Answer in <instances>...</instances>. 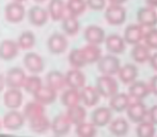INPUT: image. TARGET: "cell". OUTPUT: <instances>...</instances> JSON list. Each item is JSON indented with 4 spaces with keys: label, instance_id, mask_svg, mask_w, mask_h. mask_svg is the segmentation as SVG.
<instances>
[{
    "label": "cell",
    "instance_id": "16",
    "mask_svg": "<svg viewBox=\"0 0 157 137\" xmlns=\"http://www.w3.org/2000/svg\"><path fill=\"white\" fill-rule=\"evenodd\" d=\"M48 12L40 5H34L28 11V19L31 25L35 27H42L48 20Z\"/></svg>",
    "mask_w": 157,
    "mask_h": 137
},
{
    "label": "cell",
    "instance_id": "5",
    "mask_svg": "<svg viewBox=\"0 0 157 137\" xmlns=\"http://www.w3.org/2000/svg\"><path fill=\"white\" fill-rule=\"evenodd\" d=\"M4 14H6V20L10 21V23H21L25 18V15H26L25 6L21 2L13 1L6 6Z\"/></svg>",
    "mask_w": 157,
    "mask_h": 137
},
{
    "label": "cell",
    "instance_id": "49",
    "mask_svg": "<svg viewBox=\"0 0 157 137\" xmlns=\"http://www.w3.org/2000/svg\"><path fill=\"white\" fill-rule=\"evenodd\" d=\"M35 2H37V3H42V2H44V1H46V0H34Z\"/></svg>",
    "mask_w": 157,
    "mask_h": 137
},
{
    "label": "cell",
    "instance_id": "50",
    "mask_svg": "<svg viewBox=\"0 0 157 137\" xmlns=\"http://www.w3.org/2000/svg\"><path fill=\"white\" fill-rule=\"evenodd\" d=\"M14 1H16V2H21H21L26 1V0H14Z\"/></svg>",
    "mask_w": 157,
    "mask_h": 137
},
{
    "label": "cell",
    "instance_id": "10",
    "mask_svg": "<svg viewBox=\"0 0 157 137\" xmlns=\"http://www.w3.org/2000/svg\"><path fill=\"white\" fill-rule=\"evenodd\" d=\"M137 19L141 27L153 28L157 25V12L153 8L144 6L138 11Z\"/></svg>",
    "mask_w": 157,
    "mask_h": 137
},
{
    "label": "cell",
    "instance_id": "30",
    "mask_svg": "<svg viewBox=\"0 0 157 137\" xmlns=\"http://www.w3.org/2000/svg\"><path fill=\"white\" fill-rule=\"evenodd\" d=\"M64 11H65V4L63 0H50L49 1L47 12L52 20H61L64 17Z\"/></svg>",
    "mask_w": 157,
    "mask_h": 137
},
{
    "label": "cell",
    "instance_id": "32",
    "mask_svg": "<svg viewBox=\"0 0 157 137\" xmlns=\"http://www.w3.org/2000/svg\"><path fill=\"white\" fill-rule=\"evenodd\" d=\"M109 123V130L113 135L122 137L128 133L129 124L124 118H117L114 120H111Z\"/></svg>",
    "mask_w": 157,
    "mask_h": 137
},
{
    "label": "cell",
    "instance_id": "11",
    "mask_svg": "<svg viewBox=\"0 0 157 137\" xmlns=\"http://www.w3.org/2000/svg\"><path fill=\"white\" fill-rule=\"evenodd\" d=\"M72 123L68 120L67 116L63 114L58 115L57 117H55V119L52 120V122L50 123V128H52V132L56 136L62 137L70 132Z\"/></svg>",
    "mask_w": 157,
    "mask_h": 137
},
{
    "label": "cell",
    "instance_id": "35",
    "mask_svg": "<svg viewBox=\"0 0 157 137\" xmlns=\"http://www.w3.org/2000/svg\"><path fill=\"white\" fill-rule=\"evenodd\" d=\"M17 45L21 49L28 50L31 49L33 46L36 43V39H35V35L33 34L31 31H25L19 35L18 39H17Z\"/></svg>",
    "mask_w": 157,
    "mask_h": 137
},
{
    "label": "cell",
    "instance_id": "36",
    "mask_svg": "<svg viewBox=\"0 0 157 137\" xmlns=\"http://www.w3.org/2000/svg\"><path fill=\"white\" fill-rule=\"evenodd\" d=\"M65 8L68 11L70 15L77 17L86 11L87 2H86V0H68Z\"/></svg>",
    "mask_w": 157,
    "mask_h": 137
},
{
    "label": "cell",
    "instance_id": "23",
    "mask_svg": "<svg viewBox=\"0 0 157 137\" xmlns=\"http://www.w3.org/2000/svg\"><path fill=\"white\" fill-rule=\"evenodd\" d=\"M119 79L124 84H130L136 81L138 77V68L134 64H125L124 66H121L118 71Z\"/></svg>",
    "mask_w": 157,
    "mask_h": 137
},
{
    "label": "cell",
    "instance_id": "48",
    "mask_svg": "<svg viewBox=\"0 0 157 137\" xmlns=\"http://www.w3.org/2000/svg\"><path fill=\"white\" fill-rule=\"evenodd\" d=\"M108 1L110 2V4H120V5H122L126 0H108Z\"/></svg>",
    "mask_w": 157,
    "mask_h": 137
},
{
    "label": "cell",
    "instance_id": "4",
    "mask_svg": "<svg viewBox=\"0 0 157 137\" xmlns=\"http://www.w3.org/2000/svg\"><path fill=\"white\" fill-rule=\"evenodd\" d=\"M126 110H127L128 118L135 123L142 122L147 116V109L141 100H137L135 102L129 103Z\"/></svg>",
    "mask_w": 157,
    "mask_h": 137
},
{
    "label": "cell",
    "instance_id": "20",
    "mask_svg": "<svg viewBox=\"0 0 157 137\" xmlns=\"http://www.w3.org/2000/svg\"><path fill=\"white\" fill-rule=\"evenodd\" d=\"M34 100L37 101L39 103L43 105H47L50 103L55 102L57 98V92L55 89H52L49 86H43L42 85L36 92L33 94Z\"/></svg>",
    "mask_w": 157,
    "mask_h": 137
},
{
    "label": "cell",
    "instance_id": "15",
    "mask_svg": "<svg viewBox=\"0 0 157 137\" xmlns=\"http://www.w3.org/2000/svg\"><path fill=\"white\" fill-rule=\"evenodd\" d=\"M112 110L110 107L99 106L93 110L91 116V121L95 127H105L111 121Z\"/></svg>",
    "mask_w": 157,
    "mask_h": 137
},
{
    "label": "cell",
    "instance_id": "39",
    "mask_svg": "<svg viewBox=\"0 0 157 137\" xmlns=\"http://www.w3.org/2000/svg\"><path fill=\"white\" fill-rule=\"evenodd\" d=\"M137 137H154L155 136V127L150 121H142L138 123L137 127Z\"/></svg>",
    "mask_w": 157,
    "mask_h": 137
},
{
    "label": "cell",
    "instance_id": "19",
    "mask_svg": "<svg viewBox=\"0 0 157 137\" xmlns=\"http://www.w3.org/2000/svg\"><path fill=\"white\" fill-rule=\"evenodd\" d=\"M106 49L112 54H121L125 51L126 45L123 37L118 34H110L105 38Z\"/></svg>",
    "mask_w": 157,
    "mask_h": 137
},
{
    "label": "cell",
    "instance_id": "13",
    "mask_svg": "<svg viewBox=\"0 0 157 137\" xmlns=\"http://www.w3.org/2000/svg\"><path fill=\"white\" fill-rule=\"evenodd\" d=\"M65 84L73 89H81L86 84V76L79 69L73 68L65 74Z\"/></svg>",
    "mask_w": 157,
    "mask_h": 137
},
{
    "label": "cell",
    "instance_id": "29",
    "mask_svg": "<svg viewBox=\"0 0 157 137\" xmlns=\"http://www.w3.org/2000/svg\"><path fill=\"white\" fill-rule=\"evenodd\" d=\"M80 50L86 64L96 63L101 57V50L96 45H87L83 48H81Z\"/></svg>",
    "mask_w": 157,
    "mask_h": 137
},
{
    "label": "cell",
    "instance_id": "34",
    "mask_svg": "<svg viewBox=\"0 0 157 137\" xmlns=\"http://www.w3.org/2000/svg\"><path fill=\"white\" fill-rule=\"evenodd\" d=\"M61 102L66 107L79 104L80 103V92H79V90L73 89V88L66 89L61 96Z\"/></svg>",
    "mask_w": 157,
    "mask_h": 137
},
{
    "label": "cell",
    "instance_id": "42",
    "mask_svg": "<svg viewBox=\"0 0 157 137\" xmlns=\"http://www.w3.org/2000/svg\"><path fill=\"white\" fill-rule=\"evenodd\" d=\"M87 6L93 11H101L106 6V0H86Z\"/></svg>",
    "mask_w": 157,
    "mask_h": 137
},
{
    "label": "cell",
    "instance_id": "45",
    "mask_svg": "<svg viewBox=\"0 0 157 137\" xmlns=\"http://www.w3.org/2000/svg\"><path fill=\"white\" fill-rule=\"evenodd\" d=\"M147 62L150 63V66H151L154 70H156L157 71V52L151 54V56H150V59Z\"/></svg>",
    "mask_w": 157,
    "mask_h": 137
},
{
    "label": "cell",
    "instance_id": "18",
    "mask_svg": "<svg viewBox=\"0 0 157 137\" xmlns=\"http://www.w3.org/2000/svg\"><path fill=\"white\" fill-rule=\"evenodd\" d=\"M19 47L16 41L12 39H4L0 43V59L3 61H11L18 54Z\"/></svg>",
    "mask_w": 157,
    "mask_h": 137
},
{
    "label": "cell",
    "instance_id": "46",
    "mask_svg": "<svg viewBox=\"0 0 157 137\" xmlns=\"http://www.w3.org/2000/svg\"><path fill=\"white\" fill-rule=\"evenodd\" d=\"M147 3L150 8H157V0H147Z\"/></svg>",
    "mask_w": 157,
    "mask_h": 137
},
{
    "label": "cell",
    "instance_id": "14",
    "mask_svg": "<svg viewBox=\"0 0 157 137\" xmlns=\"http://www.w3.org/2000/svg\"><path fill=\"white\" fill-rule=\"evenodd\" d=\"M143 37H144L143 27H141L140 25H129L125 29L123 39L126 44L137 45L143 41Z\"/></svg>",
    "mask_w": 157,
    "mask_h": 137
},
{
    "label": "cell",
    "instance_id": "26",
    "mask_svg": "<svg viewBox=\"0 0 157 137\" xmlns=\"http://www.w3.org/2000/svg\"><path fill=\"white\" fill-rule=\"evenodd\" d=\"M129 103L130 101L128 95L124 94V92H117L110 98V110H114V112H123L127 109Z\"/></svg>",
    "mask_w": 157,
    "mask_h": 137
},
{
    "label": "cell",
    "instance_id": "17",
    "mask_svg": "<svg viewBox=\"0 0 157 137\" xmlns=\"http://www.w3.org/2000/svg\"><path fill=\"white\" fill-rule=\"evenodd\" d=\"M23 94L21 89L9 88L3 96V103L8 109L17 110L23 103Z\"/></svg>",
    "mask_w": 157,
    "mask_h": 137
},
{
    "label": "cell",
    "instance_id": "22",
    "mask_svg": "<svg viewBox=\"0 0 157 137\" xmlns=\"http://www.w3.org/2000/svg\"><path fill=\"white\" fill-rule=\"evenodd\" d=\"M128 92H129V96H132L136 100H142L145 97L149 96L151 92H150V87L147 83L142 82V81H134L132 83H130Z\"/></svg>",
    "mask_w": 157,
    "mask_h": 137
},
{
    "label": "cell",
    "instance_id": "2",
    "mask_svg": "<svg viewBox=\"0 0 157 137\" xmlns=\"http://www.w3.org/2000/svg\"><path fill=\"white\" fill-rule=\"evenodd\" d=\"M121 67L120 59L114 54H108L101 56L97 62V69L104 76L117 74Z\"/></svg>",
    "mask_w": 157,
    "mask_h": 137
},
{
    "label": "cell",
    "instance_id": "47",
    "mask_svg": "<svg viewBox=\"0 0 157 137\" xmlns=\"http://www.w3.org/2000/svg\"><path fill=\"white\" fill-rule=\"evenodd\" d=\"M4 85H6V80H4V77L0 74V92H1L2 89L4 88Z\"/></svg>",
    "mask_w": 157,
    "mask_h": 137
},
{
    "label": "cell",
    "instance_id": "12",
    "mask_svg": "<svg viewBox=\"0 0 157 137\" xmlns=\"http://www.w3.org/2000/svg\"><path fill=\"white\" fill-rule=\"evenodd\" d=\"M85 39L87 41V43L89 45H101V43L105 41L106 35H105V31L103 30L101 27L98 26H89V27L86 28L85 30Z\"/></svg>",
    "mask_w": 157,
    "mask_h": 137
},
{
    "label": "cell",
    "instance_id": "38",
    "mask_svg": "<svg viewBox=\"0 0 157 137\" xmlns=\"http://www.w3.org/2000/svg\"><path fill=\"white\" fill-rule=\"evenodd\" d=\"M41 86H42L41 78L39 76H36V74H32V76L26 77V80L24 82L23 87L25 88V90L27 92L33 95Z\"/></svg>",
    "mask_w": 157,
    "mask_h": 137
},
{
    "label": "cell",
    "instance_id": "21",
    "mask_svg": "<svg viewBox=\"0 0 157 137\" xmlns=\"http://www.w3.org/2000/svg\"><path fill=\"white\" fill-rule=\"evenodd\" d=\"M80 92V101L87 106H94L99 101V94L93 86H83Z\"/></svg>",
    "mask_w": 157,
    "mask_h": 137
},
{
    "label": "cell",
    "instance_id": "33",
    "mask_svg": "<svg viewBox=\"0 0 157 137\" xmlns=\"http://www.w3.org/2000/svg\"><path fill=\"white\" fill-rule=\"evenodd\" d=\"M62 29L64 33L70 36L76 35L78 33L79 29H80V25L77 19V17L73 16V15H67V16L62 18Z\"/></svg>",
    "mask_w": 157,
    "mask_h": 137
},
{
    "label": "cell",
    "instance_id": "40",
    "mask_svg": "<svg viewBox=\"0 0 157 137\" xmlns=\"http://www.w3.org/2000/svg\"><path fill=\"white\" fill-rule=\"evenodd\" d=\"M68 62H70L71 66L73 68H76V69H79V68L87 65L85 59H83L80 49H73L70 52V54H68Z\"/></svg>",
    "mask_w": 157,
    "mask_h": 137
},
{
    "label": "cell",
    "instance_id": "1",
    "mask_svg": "<svg viewBox=\"0 0 157 137\" xmlns=\"http://www.w3.org/2000/svg\"><path fill=\"white\" fill-rule=\"evenodd\" d=\"M95 88L98 92L99 96L104 98H111L116 95L119 90V84L112 78V76H101L96 80V86Z\"/></svg>",
    "mask_w": 157,
    "mask_h": 137
},
{
    "label": "cell",
    "instance_id": "24",
    "mask_svg": "<svg viewBox=\"0 0 157 137\" xmlns=\"http://www.w3.org/2000/svg\"><path fill=\"white\" fill-rule=\"evenodd\" d=\"M46 83H47V86L58 92V90L63 89L64 86L66 85L65 76L58 70H52L46 76Z\"/></svg>",
    "mask_w": 157,
    "mask_h": 137
},
{
    "label": "cell",
    "instance_id": "8",
    "mask_svg": "<svg viewBox=\"0 0 157 137\" xmlns=\"http://www.w3.org/2000/svg\"><path fill=\"white\" fill-rule=\"evenodd\" d=\"M2 123L6 129L11 130V131H16L24 125L25 117H24L23 113H19L16 110H12L4 115Z\"/></svg>",
    "mask_w": 157,
    "mask_h": 137
},
{
    "label": "cell",
    "instance_id": "51",
    "mask_svg": "<svg viewBox=\"0 0 157 137\" xmlns=\"http://www.w3.org/2000/svg\"><path fill=\"white\" fill-rule=\"evenodd\" d=\"M0 129H1V123H0Z\"/></svg>",
    "mask_w": 157,
    "mask_h": 137
},
{
    "label": "cell",
    "instance_id": "7",
    "mask_svg": "<svg viewBox=\"0 0 157 137\" xmlns=\"http://www.w3.org/2000/svg\"><path fill=\"white\" fill-rule=\"evenodd\" d=\"M68 46L67 38L61 33H54L47 41L48 50L52 54H61L66 51Z\"/></svg>",
    "mask_w": 157,
    "mask_h": 137
},
{
    "label": "cell",
    "instance_id": "27",
    "mask_svg": "<svg viewBox=\"0 0 157 137\" xmlns=\"http://www.w3.org/2000/svg\"><path fill=\"white\" fill-rule=\"evenodd\" d=\"M66 116H67L68 120L71 121L72 124H79L81 122H85L86 117H87V112L83 106L80 104L74 105V106L67 107V112H66Z\"/></svg>",
    "mask_w": 157,
    "mask_h": 137
},
{
    "label": "cell",
    "instance_id": "25",
    "mask_svg": "<svg viewBox=\"0 0 157 137\" xmlns=\"http://www.w3.org/2000/svg\"><path fill=\"white\" fill-rule=\"evenodd\" d=\"M130 56L136 63L143 64L149 61L150 56H151V51L147 45L139 43L137 45H134L132 51H130Z\"/></svg>",
    "mask_w": 157,
    "mask_h": 137
},
{
    "label": "cell",
    "instance_id": "37",
    "mask_svg": "<svg viewBox=\"0 0 157 137\" xmlns=\"http://www.w3.org/2000/svg\"><path fill=\"white\" fill-rule=\"evenodd\" d=\"M96 127L92 122H81L76 125V134L78 137H95Z\"/></svg>",
    "mask_w": 157,
    "mask_h": 137
},
{
    "label": "cell",
    "instance_id": "9",
    "mask_svg": "<svg viewBox=\"0 0 157 137\" xmlns=\"http://www.w3.org/2000/svg\"><path fill=\"white\" fill-rule=\"evenodd\" d=\"M24 65L27 68V70H29L33 74H37L42 72L45 67L43 57L35 52L26 53V55L24 56Z\"/></svg>",
    "mask_w": 157,
    "mask_h": 137
},
{
    "label": "cell",
    "instance_id": "44",
    "mask_svg": "<svg viewBox=\"0 0 157 137\" xmlns=\"http://www.w3.org/2000/svg\"><path fill=\"white\" fill-rule=\"evenodd\" d=\"M149 87H150V92L155 95V96H157V76H154L153 78L151 79Z\"/></svg>",
    "mask_w": 157,
    "mask_h": 137
},
{
    "label": "cell",
    "instance_id": "3",
    "mask_svg": "<svg viewBox=\"0 0 157 137\" xmlns=\"http://www.w3.org/2000/svg\"><path fill=\"white\" fill-rule=\"evenodd\" d=\"M105 18L110 25L120 26L126 19V10L120 4H110L106 9Z\"/></svg>",
    "mask_w": 157,
    "mask_h": 137
},
{
    "label": "cell",
    "instance_id": "43",
    "mask_svg": "<svg viewBox=\"0 0 157 137\" xmlns=\"http://www.w3.org/2000/svg\"><path fill=\"white\" fill-rule=\"evenodd\" d=\"M147 115H149L150 122H152L154 125L157 124V105H154L150 109V110H147Z\"/></svg>",
    "mask_w": 157,
    "mask_h": 137
},
{
    "label": "cell",
    "instance_id": "6",
    "mask_svg": "<svg viewBox=\"0 0 157 137\" xmlns=\"http://www.w3.org/2000/svg\"><path fill=\"white\" fill-rule=\"evenodd\" d=\"M4 80H6V85L9 88L21 89V87H23L24 82L26 80V74L21 68L18 67L11 68L6 72V76L4 77Z\"/></svg>",
    "mask_w": 157,
    "mask_h": 137
},
{
    "label": "cell",
    "instance_id": "28",
    "mask_svg": "<svg viewBox=\"0 0 157 137\" xmlns=\"http://www.w3.org/2000/svg\"><path fill=\"white\" fill-rule=\"evenodd\" d=\"M44 113H45V107H44V105L34 100L26 104V106L24 107L23 115H24V117H25V119L30 121V120H32V119L36 118V117H40V116H42V115H44Z\"/></svg>",
    "mask_w": 157,
    "mask_h": 137
},
{
    "label": "cell",
    "instance_id": "31",
    "mask_svg": "<svg viewBox=\"0 0 157 137\" xmlns=\"http://www.w3.org/2000/svg\"><path fill=\"white\" fill-rule=\"evenodd\" d=\"M29 125H30V129H31L34 133L44 134L49 130L50 121L45 115H42V116L36 117V118L30 120Z\"/></svg>",
    "mask_w": 157,
    "mask_h": 137
},
{
    "label": "cell",
    "instance_id": "41",
    "mask_svg": "<svg viewBox=\"0 0 157 137\" xmlns=\"http://www.w3.org/2000/svg\"><path fill=\"white\" fill-rule=\"evenodd\" d=\"M144 43L150 49H157V29H150L147 33H144Z\"/></svg>",
    "mask_w": 157,
    "mask_h": 137
}]
</instances>
